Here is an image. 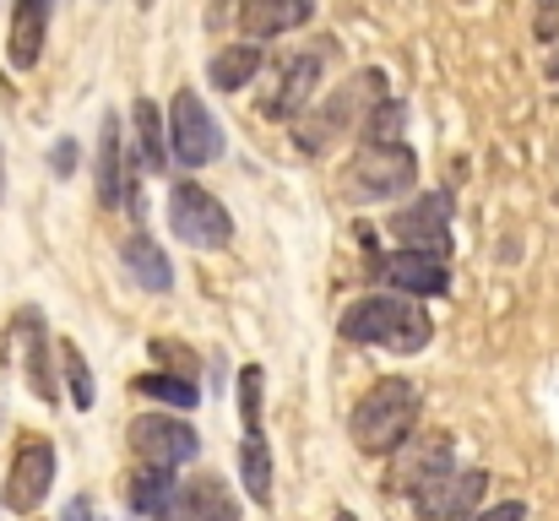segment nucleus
<instances>
[{
    "label": "nucleus",
    "mask_w": 559,
    "mask_h": 521,
    "mask_svg": "<svg viewBox=\"0 0 559 521\" xmlns=\"http://www.w3.org/2000/svg\"><path fill=\"white\" fill-rule=\"evenodd\" d=\"M337 332L359 347H385V353H424L435 338V321L424 305H413V294H370L359 305L343 310Z\"/></svg>",
    "instance_id": "nucleus-1"
},
{
    "label": "nucleus",
    "mask_w": 559,
    "mask_h": 521,
    "mask_svg": "<svg viewBox=\"0 0 559 521\" xmlns=\"http://www.w3.org/2000/svg\"><path fill=\"white\" fill-rule=\"evenodd\" d=\"M413 424H418V386L402 375H385L359 396L348 429H354V446L365 457H391L413 435Z\"/></svg>",
    "instance_id": "nucleus-2"
},
{
    "label": "nucleus",
    "mask_w": 559,
    "mask_h": 521,
    "mask_svg": "<svg viewBox=\"0 0 559 521\" xmlns=\"http://www.w3.org/2000/svg\"><path fill=\"white\" fill-rule=\"evenodd\" d=\"M413 179H418V158L407 142H365L343 169V190L354 201H396L402 190H413Z\"/></svg>",
    "instance_id": "nucleus-3"
},
{
    "label": "nucleus",
    "mask_w": 559,
    "mask_h": 521,
    "mask_svg": "<svg viewBox=\"0 0 559 521\" xmlns=\"http://www.w3.org/2000/svg\"><path fill=\"white\" fill-rule=\"evenodd\" d=\"M169 228L186 239L190 250H223L234 239L228 206L212 190H201L195 179H175L169 185Z\"/></svg>",
    "instance_id": "nucleus-4"
},
{
    "label": "nucleus",
    "mask_w": 559,
    "mask_h": 521,
    "mask_svg": "<svg viewBox=\"0 0 559 521\" xmlns=\"http://www.w3.org/2000/svg\"><path fill=\"white\" fill-rule=\"evenodd\" d=\"M385 98V76L380 71H365V76H354L348 87H337L321 109H310L305 115V126H299V147L305 153H326L343 131H348V120H354V109H365V104H380Z\"/></svg>",
    "instance_id": "nucleus-5"
},
{
    "label": "nucleus",
    "mask_w": 559,
    "mask_h": 521,
    "mask_svg": "<svg viewBox=\"0 0 559 521\" xmlns=\"http://www.w3.org/2000/svg\"><path fill=\"white\" fill-rule=\"evenodd\" d=\"M169 147H175V164L186 169H206L212 158H223V131L195 87H180L169 104Z\"/></svg>",
    "instance_id": "nucleus-6"
},
{
    "label": "nucleus",
    "mask_w": 559,
    "mask_h": 521,
    "mask_svg": "<svg viewBox=\"0 0 559 521\" xmlns=\"http://www.w3.org/2000/svg\"><path fill=\"white\" fill-rule=\"evenodd\" d=\"M49 327H44V316L27 305V310H16L11 316V327H5V364H16L22 369V380H27V391L38 396V402H55V364H49Z\"/></svg>",
    "instance_id": "nucleus-7"
},
{
    "label": "nucleus",
    "mask_w": 559,
    "mask_h": 521,
    "mask_svg": "<svg viewBox=\"0 0 559 521\" xmlns=\"http://www.w3.org/2000/svg\"><path fill=\"white\" fill-rule=\"evenodd\" d=\"M55 467H60L55 446H49L44 435H27V440L16 446V457H11V473H5V511L33 517V511L44 506V495L55 489Z\"/></svg>",
    "instance_id": "nucleus-8"
},
{
    "label": "nucleus",
    "mask_w": 559,
    "mask_h": 521,
    "mask_svg": "<svg viewBox=\"0 0 559 521\" xmlns=\"http://www.w3.org/2000/svg\"><path fill=\"white\" fill-rule=\"evenodd\" d=\"M385 234L396 245H407V250H440V256H451V196L445 190H429V196L396 206L385 217Z\"/></svg>",
    "instance_id": "nucleus-9"
},
{
    "label": "nucleus",
    "mask_w": 559,
    "mask_h": 521,
    "mask_svg": "<svg viewBox=\"0 0 559 521\" xmlns=\"http://www.w3.org/2000/svg\"><path fill=\"white\" fill-rule=\"evenodd\" d=\"M131 451L147 462V467H186L201 457V440H195V429H190L186 418H169V413H142L136 424H131Z\"/></svg>",
    "instance_id": "nucleus-10"
},
{
    "label": "nucleus",
    "mask_w": 559,
    "mask_h": 521,
    "mask_svg": "<svg viewBox=\"0 0 559 521\" xmlns=\"http://www.w3.org/2000/svg\"><path fill=\"white\" fill-rule=\"evenodd\" d=\"M374 277L391 283L396 294H413V299H440L451 294V267L440 250H391V256H374Z\"/></svg>",
    "instance_id": "nucleus-11"
},
{
    "label": "nucleus",
    "mask_w": 559,
    "mask_h": 521,
    "mask_svg": "<svg viewBox=\"0 0 559 521\" xmlns=\"http://www.w3.org/2000/svg\"><path fill=\"white\" fill-rule=\"evenodd\" d=\"M478 500H484V473H440L435 484H424L413 495V511L424 521H473L478 517Z\"/></svg>",
    "instance_id": "nucleus-12"
},
{
    "label": "nucleus",
    "mask_w": 559,
    "mask_h": 521,
    "mask_svg": "<svg viewBox=\"0 0 559 521\" xmlns=\"http://www.w3.org/2000/svg\"><path fill=\"white\" fill-rule=\"evenodd\" d=\"M451 440L445 435H407L402 446H396V473H391V484L396 489H407V495H418L424 484H435L440 473H451Z\"/></svg>",
    "instance_id": "nucleus-13"
},
{
    "label": "nucleus",
    "mask_w": 559,
    "mask_h": 521,
    "mask_svg": "<svg viewBox=\"0 0 559 521\" xmlns=\"http://www.w3.org/2000/svg\"><path fill=\"white\" fill-rule=\"evenodd\" d=\"M49 16H55V0H16V5H11V33H5V60H11V71H33V66H38Z\"/></svg>",
    "instance_id": "nucleus-14"
},
{
    "label": "nucleus",
    "mask_w": 559,
    "mask_h": 521,
    "mask_svg": "<svg viewBox=\"0 0 559 521\" xmlns=\"http://www.w3.org/2000/svg\"><path fill=\"white\" fill-rule=\"evenodd\" d=\"M321 71H326V49H321V55H299V60H288V71H283L277 93H266L261 115H266V120H294V115L316 98Z\"/></svg>",
    "instance_id": "nucleus-15"
},
{
    "label": "nucleus",
    "mask_w": 559,
    "mask_h": 521,
    "mask_svg": "<svg viewBox=\"0 0 559 521\" xmlns=\"http://www.w3.org/2000/svg\"><path fill=\"white\" fill-rule=\"evenodd\" d=\"M126 506H131L136 517H147V521H180L186 517V489L175 484L169 467H147V473L131 478Z\"/></svg>",
    "instance_id": "nucleus-16"
},
{
    "label": "nucleus",
    "mask_w": 559,
    "mask_h": 521,
    "mask_svg": "<svg viewBox=\"0 0 559 521\" xmlns=\"http://www.w3.org/2000/svg\"><path fill=\"white\" fill-rule=\"evenodd\" d=\"M131 137H136V174H164L175 147H169V126L158 115L153 98H136L131 104Z\"/></svg>",
    "instance_id": "nucleus-17"
},
{
    "label": "nucleus",
    "mask_w": 559,
    "mask_h": 521,
    "mask_svg": "<svg viewBox=\"0 0 559 521\" xmlns=\"http://www.w3.org/2000/svg\"><path fill=\"white\" fill-rule=\"evenodd\" d=\"M316 16V0H245L239 5V27L245 38H277V33H294Z\"/></svg>",
    "instance_id": "nucleus-18"
},
{
    "label": "nucleus",
    "mask_w": 559,
    "mask_h": 521,
    "mask_svg": "<svg viewBox=\"0 0 559 521\" xmlns=\"http://www.w3.org/2000/svg\"><path fill=\"white\" fill-rule=\"evenodd\" d=\"M120 256H126V272H131L147 294H169V288H175V267H169V256H164L147 234H131Z\"/></svg>",
    "instance_id": "nucleus-19"
},
{
    "label": "nucleus",
    "mask_w": 559,
    "mask_h": 521,
    "mask_svg": "<svg viewBox=\"0 0 559 521\" xmlns=\"http://www.w3.org/2000/svg\"><path fill=\"white\" fill-rule=\"evenodd\" d=\"M126 185H131V174L120 164V120L104 115V131H98V201L126 206Z\"/></svg>",
    "instance_id": "nucleus-20"
},
{
    "label": "nucleus",
    "mask_w": 559,
    "mask_h": 521,
    "mask_svg": "<svg viewBox=\"0 0 559 521\" xmlns=\"http://www.w3.org/2000/svg\"><path fill=\"white\" fill-rule=\"evenodd\" d=\"M186 517L190 521H239V500H234V489L223 478L201 473V478L186 484Z\"/></svg>",
    "instance_id": "nucleus-21"
},
{
    "label": "nucleus",
    "mask_w": 559,
    "mask_h": 521,
    "mask_svg": "<svg viewBox=\"0 0 559 521\" xmlns=\"http://www.w3.org/2000/svg\"><path fill=\"white\" fill-rule=\"evenodd\" d=\"M239 478H245V495L272 511V451H266L261 435H245L239 440Z\"/></svg>",
    "instance_id": "nucleus-22"
},
{
    "label": "nucleus",
    "mask_w": 559,
    "mask_h": 521,
    "mask_svg": "<svg viewBox=\"0 0 559 521\" xmlns=\"http://www.w3.org/2000/svg\"><path fill=\"white\" fill-rule=\"evenodd\" d=\"M255 71H261V49L255 44H234V49L212 55V66H206V76H212L217 93H239Z\"/></svg>",
    "instance_id": "nucleus-23"
},
{
    "label": "nucleus",
    "mask_w": 559,
    "mask_h": 521,
    "mask_svg": "<svg viewBox=\"0 0 559 521\" xmlns=\"http://www.w3.org/2000/svg\"><path fill=\"white\" fill-rule=\"evenodd\" d=\"M131 391H136V396H153V402H169V407H186V413L201 402L195 380H186V375H169V369L136 375V380H131Z\"/></svg>",
    "instance_id": "nucleus-24"
},
{
    "label": "nucleus",
    "mask_w": 559,
    "mask_h": 521,
    "mask_svg": "<svg viewBox=\"0 0 559 521\" xmlns=\"http://www.w3.org/2000/svg\"><path fill=\"white\" fill-rule=\"evenodd\" d=\"M402 126H407V104L402 98H380L365 115V142H402Z\"/></svg>",
    "instance_id": "nucleus-25"
},
{
    "label": "nucleus",
    "mask_w": 559,
    "mask_h": 521,
    "mask_svg": "<svg viewBox=\"0 0 559 521\" xmlns=\"http://www.w3.org/2000/svg\"><path fill=\"white\" fill-rule=\"evenodd\" d=\"M60 369H66V391H71V402L76 407H93V375H87V358H82V347L71 343V338H60Z\"/></svg>",
    "instance_id": "nucleus-26"
},
{
    "label": "nucleus",
    "mask_w": 559,
    "mask_h": 521,
    "mask_svg": "<svg viewBox=\"0 0 559 521\" xmlns=\"http://www.w3.org/2000/svg\"><path fill=\"white\" fill-rule=\"evenodd\" d=\"M261 386H266L261 364H245V369H239V413H245V435H261Z\"/></svg>",
    "instance_id": "nucleus-27"
},
{
    "label": "nucleus",
    "mask_w": 559,
    "mask_h": 521,
    "mask_svg": "<svg viewBox=\"0 0 559 521\" xmlns=\"http://www.w3.org/2000/svg\"><path fill=\"white\" fill-rule=\"evenodd\" d=\"M153 358H158L169 375H186V380H195V353H190L186 343H169V338H164V343H153Z\"/></svg>",
    "instance_id": "nucleus-28"
},
{
    "label": "nucleus",
    "mask_w": 559,
    "mask_h": 521,
    "mask_svg": "<svg viewBox=\"0 0 559 521\" xmlns=\"http://www.w3.org/2000/svg\"><path fill=\"white\" fill-rule=\"evenodd\" d=\"M473 521H527V506H522V500H506V506H489V511H478Z\"/></svg>",
    "instance_id": "nucleus-29"
},
{
    "label": "nucleus",
    "mask_w": 559,
    "mask_h": 521,
    "mask_svg": "<svg viewBox=\"0 0 559 521\" xmlns=\"http://www.w3.org/2000/svg\"><path fill=\"white\" fill-rule=\"evenodd\" d=\"M49 169L60 174V179H66L71 169H76V142H71V137H66V142H60V147L49 153Z\"/></svg>",
    "instance_id": "nucleus-30"
},
{
    "label": "nucleus",
    "mask_w": 559,
    "mask_h": 521,
    "mask_svg": "<svg viewBox=\"0 0 559 521\" xmlns=\"http://www.w3.org/2000/svg\"><path fill=\"white\" fill-rule=\"evenodd\" d=\"M60 521H93V506L76 495V500H66V517H60Z\"/></svg>",
    "instance_id": "nucleus-31"
},
{
    "label": "nucleus",
    "mask_w": 559,
    "mask_h": 521,
    "mask_svg": "<svg viewBox=\"0 0 559 521\" xmlns=\"http://www.w3.org/2000/svg\"><path fill=\"white\" fill-rule=\"evenodd\" d=\"M555 5L559 0H538V11H544V16H538V33H544V38L555 33Z\"/></svg>",
    "instance_id": "nucleus-32"
},
{
    "label": "nucleus",
    "mask_w": 559,
    "mask_h": 521,
    "mask_svg": "<svg viewBox=\"0 0 559 521\" xmlns=\"http://www.w3.org/2000/svg\"><path fill=\"white\" fill-rule=\"evenodd\" d=\"M332 521H359V517H354V511H337V517H332Z\"/></svg>",
    "instance_id": "nucleus-33"
},
{
    "label": "nucleus",
    "mask_w": 559,
    "mask_h": 521,
    "mask_svg": "<svg viewBox=\"0 0 559 521\" xmlns=\"http://www.w3.org/2000/svg\"><path fill=\"white\" fill-rule=\"evenodd\" d=\"M142 5H153V0H142Z\"/></svg>",
    "instance_id": "nucleus-34"
},
{
    "label": "nucleus",
    "mask_w": 559,
    "mask_h": 521,
    "mask_svg": "<svg viewBox=\"0 0 559 521\" xmlns=\"http://www.w3.org/2000/svg\"><path fill=\"white\" fill-rule=\"evenodd\" d=\"M98 521H104V517H98Z\"/></svg>",
    "instance_id": "nucleus-35"
}]
</instances>
